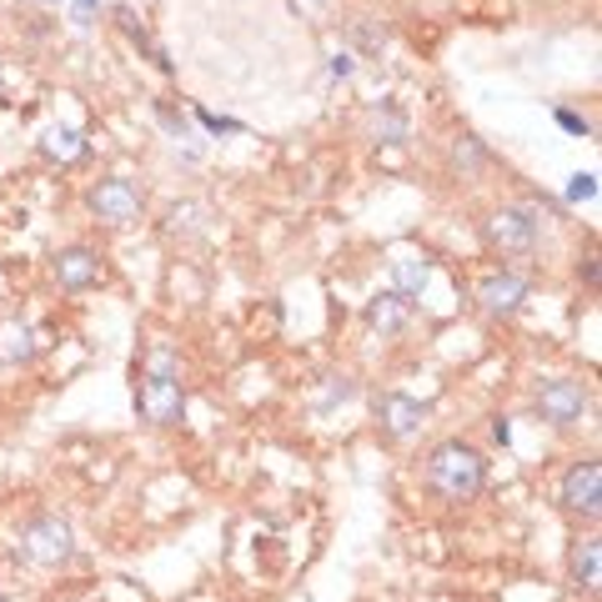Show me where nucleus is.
<instances>
[{"label":"nucleus","instance_id":"7","mask_svg":"<svg viewBox=\"0 0 602 602\" xmlns=\"http://www.w3.org/2000/svg\"><path fill=\"white\" fill-rule=\"evenodd\" d=\"M563 507L577 512V517H588V523H598V512H602V467H598V457L573 462V467H567Z\"/></svg>","mask_w":602,"mask_h":602},{"label":"nucleus","instance_id":"10","mask_svg":"<svg viewBox=\"0 0 602 602\" xmlns=\"http://www.w3.org/2000/svg\"><path fill=\"white\" fill-rule=\"evenodd\" d=\"M55 281L66 291H86L101 281V256H96L91 247H66L61 256H55Z\"/></svg>","mask_w":602,"mask_h":602},{"label":"nucleus","instance_id":"5","mask_svg":"<svg viewBox=\"0 0 602 602\" xmlns=\"http://www.w3.org/2000/svg\"><path fill=\"white\" fill-rule=\"evenodd\" d=\"M86 201H91V211L101 216L105 226H131L136 216H141V206H146L141 186L126 181V176H105V181H96Z\"/></svg>","mask_w":602,"mask_h":602},{"label":"nucleus","instance_id":"6","mask_svg":"<svg viewBox=\"0 0 602 602\" xmlns=\"http://www.w3.org/2000/svg\"><path fill=\"white\" fill-rule=\"evenodd\" d=\"M588 402H592L588 387L573 381V377H557L537 392V412H542V422H552V427H573V422H582Z\"/></svg>","mask_w":602,"mask_h":602},{"label":"nucleus","instance_id":"2","mask_svg":"<svg viewBox=\"0 0 602 602\" xmlns=\"http://www.w3.org/2000/svg\"><path fill=\"white\" fill-rule=\"evenodd\" d=\"M136 406H141V417L156 422V427L181 422L186 387H181V377H176V356H171L166 347H151V356H146V377H141V392H136Z\"/></svg>","mask_w":602,"mask_h":602},{"label":"nucleus","instance_id":"13","mask_svg":"<svg viewBox=\"0 0 602 602\" xmlns=\"http://www.w3.org/2000/svg\"><path fill=\"white\" fill-rule=\"evenodd\" d=\"M40 156L46 161H80L86 156V141H80V131H71V126H51V131L40 136Z\"/></svg>","mask_w":602,"mask_h":602},{"label":"nucleus","instance_id":"4","mask_svg":"<svg viewBox=\"0 0 602 602\" xmlns=\"http://www.w3.org/2000/svg\"><path fill=\"white\" fill-rule=\"evenodd\" d=\"M537 236H542V222H537L532 206H498L487 216V241L507 256H527L537 247Z\"/></svg>","mask_w":602,"mask_h":602},{"label":"nucleus","instance_id":"17","mask_svg":"<svg viewBox=\"0 0 602 602\" xmlns=\"http://www.w3.org/2000/svg\"><path fill=\"white\" fill-rule=\"evenodd\" d=\"M592 197H598V176H592V171H577L573 186H567V201H592Z\"/></svg>","mask_w":602,"mask_h":602},{"label":"nucleus","instance_id":"8","mask_svg":"<svg viewBox=\"0 0 602 602\" xmlns=\"http://www.w3.org/2000/svg\"><path fill=\"white\" fill-rule=\"evenodd\" d=\"M377 422L381 432L392 437V442H406V437L422 432V422H427V406L417 402V397H402V392H387L377 402Z\"/></svg>","mask_w":602,"mask_h":602},{"label":"nucleus","instance_id":"3","mask_svg":"<svg viewBox=\"0 0 602 602\" xmlns=\"http://www.w3.org/2000/svg\"><path fill=\"white\" fill-rule=\"evenodd\" d=\"M15 552H21V563H30V567H61V563H71V552H76V537H71L66 517L36 512V517L21 523V542H15Z\"/></svg>","mask_w":602,"mask_h":602},{"label":"nucleus","instance_id":"16","mask_svg":"<svg viewBox=\"0 0 602 602\" xmlns=\"http://www.w3.org/2000/svg\"><path fill=\"white\" fill-rule=\"evenodd\" d=\"M392 276H397V291H402V297H417L432 272H427V262H417V256H402V262L392 266Z\"/></svg>","mask_w":602,"mask_h":602},{"label":"nucleus","instance_id":"12","mask_svg":"<svg viewBox=\"0 0 602 602\" xmlns=\"http://www.w3.org/2000/svg\"><path fill=\"white\" fill-rule=\"evenodd\" d=\"M30 356H36V331H30L21 316L0 322V362H5V367H21Z\"/></svg>","mask_w":602,"mask_h":602},{"label":"nucleus","instance_id":"22","mask_svg":"<svg viewBox=\"0 0 602 602\" xmlns=\"http://www.w3.org/2000/svg\"><path fill=\"white\" fill-rule=\"evenodd\" d=\"M80 11H96V0H80Z\"/></svg>","mask_w":602,"mask_h":602},{"label":"nucleus","instance_id":"1","mask_svg":"<svg viewBox=\"0 0 602 602\" xmlns=\"http://www.w3.org/2000/svg\"><path fill=\"white\" fill-rule=\"evenodd\" d=\"M422 482L432 487L442 502H472L487 482V457L472 442H462V437H447V442H437L427 452Z\"/></svg>","mask_w":602,"mask_h":602},{"label":"nucleus","instance_id":"18","mask_svg":"<svg viewBox=\"0 0 602 602\" xmlns=\"http://www.w3.org/2000/svg\"><path fill=\"white\" fill-rule=\"evenodd\" d=\"M201 126H206V131H241V121H226V116H211V111H201Z\"/></svg>","mask_w":602,"mask_h":602},{"label":"nucleus","instance_id":"15","mask_svg":"<svg viewBox=\"0 0 602 602\" xmlns=\"http://www.w3.org/2000/svg\"><path fill=\"white\" fill-rule=\"evenodd\" d=\"M372 136L397 146V141H406V136H412V126H406V116L397 111V105H381V111H372Z\"/></svg>","mask_w":602,"mask_h":602},{"label":"nucleus","instance_id":"9","mask_svg":"<svg viewBox=\"0 0 602 602\" xmlns=\"http://www.w3.org/2000/svg\"><path fill=\"white\" fill-rule=\"evenodd\" d=\"M477 301H482L487 316H512L527 301V276H517V272H492L482 287H477Z\"/></svg>","mask_w":602,"mask_h":602},{"label":"nucleus","instance_id":"21","mask_svg":"<svg viewBox=\"0 0 602 602\" xmlns=\"http://www.w3.org/2000/svg\"><path fill=\"white\" fill-rule=\"evenodd\" d=\"M492 437H498V442H502V447H507V442H512V427H507V417H498V422H492Z\"/></svg>","mask_w":602,"mask_h":602},{"label":"nucleus","instance_id":"11","mask_svg":"<svg viewBox=\"0 0 602 602\" xmlns=\"http://www.w3.org/2000/svg\"><path fill=\"white\" fill-rule=\"evenodd\" d=\"M406 322H412V297H402V291H377L367 301V327L377 337H397V331H406Z\"/></svg>","mask_w":602,"mask_h":602},{"label":"nucleus","instance_id":"19","mask_svg":"<svg viewBox=\"0 0 602 602\" xmlns=\"http://www.w3.org/2000/svg\"><path fill=\"white\" fill-rule=\"evenodd\" d=\"M557 121H563V131H573V136H588L592 131V126L577 116V111H557Z\"/></svg>","mask_w":602,"mask_h":602},{"label":"nucleus","instance_id":"14","mask_svg":"<svg viewBox=\"0 0 602 602\" xmlns=\"http://www.w3.org/2000/svg\"><path fill=\"white\" fill-rule=\"evenodd\" d=\"M598 567H602V548H598V537H588V542H577L573 548V582L577 588H598Z\"/></svg>","mask_w":602,"mask_h":602},{"label":"nucleus","instance_id":"20","mask_svg":"<svg viewBox=\"0 0 602 602\" xmlns=\"http://www.w3.org/2000/svg\"><path fill=\"white\" fill-rule=\"evenodd\" d=\"M352 55H331V76H352Z\"/></svg>","mask_w":602,"mask_h":602}]
</instances>
